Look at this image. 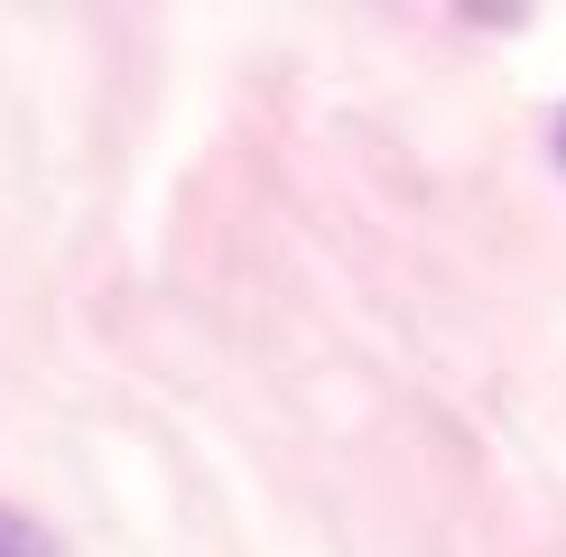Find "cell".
<instances>
[{
  "mask_svg": "<svg viewBox=\"0 0 566 557\" xmlns=\"http://www.w3.org/2000/svg\"><path fill=\"white\" fill-rule=\"evenodd\" d=\"M0 557H46V539H38L29 511H0Z\"/></svg>",
  "mask_w": 566,
  "mask_h": 557,
  "instance_id": "cell-1",
  "label": "cell"
},
{
  "mask_svg": "<svg viewBox=\"0 0 566 557\" xmlns=\"http://www.w3.org/2000/svg\"><path fill=\"white\" fill-rule=\"evenodd\" d=\"M557 158H566V122H557Z\"/></svg>",
  "mask_w": 566,
  "mask_h": 557,
  "instance_id": "cell-2",
  "label": "cell"
}]
</instances>
